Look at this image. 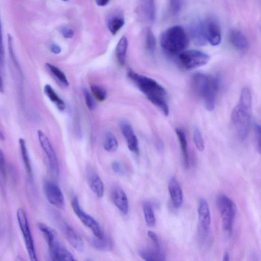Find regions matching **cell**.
Wrapping results in <instances>:
<instances>
[{
	"label": "cell",
	"instance_id": "603a6c76",
	"mask_svg": "<svg viewBox=\"0 0 261 261\" xmlns=\"http://www.w3.org/2000/svg\"><path fill=\"white\" fill-rule=\"evenodd\" d=\"M178 139L180 144L184 165L186 168L189 167V160L187 150V141L185 132L180 128H176L175 129Z\"/></svg>",
	"mask_w": 261,
	"mask_h": 261
},
{
	"label": "cell",
	"instance_id": "83f0119b",
	"mask_svg": "<svg viewBox=\"0 0 261 261\" xmlns=\"http://www.w3.org/2000/svg\"><path fill=\"white\" fill-rule=\"evenodd\" d=\"M45 66L52 75H53L61 84L65 86H68L69 85V82L65 74L60 69L49 63H46Z\"/></svg>",
	"mask_w": 261,
	"mask_h": 261
},
{
	"label": "cell",
	"instance_id": "484cf974",
	"mask_svg": "<svg viewBox=\"0 0 261 261\" xmlns=\"http://www.w3.org/2000/svg\"><path fill=\"white\" fill-rule=\"evenodd\" d=\"M124 24L123 17L119 14L111 16L108 20V28L113 35H115Z\"/></svg>",
	"mask_w": 261,
	"mask_h": 261
},
{
	"label": "cell",
	"instance_id": "ba28073f",
	"mask_svg": "<svg viewBox=\"0 0 261 261\" xmlns=\"http://www.w3.org/2000/svg\"><path fill=\"white\" fill-rule=\"evenodd\" d=\"M71 206L79 219L85 226L91 229L95 237L101 239L105 237L96 220L82 210L77 197H74L72 199Z\"/></svg>",
	"mask_w": 261,
	"mask_h": 261
},
{
	"label": "cell",
	"instance_id": "1f68e13d",
	"mask_svg": "<svg viewBox=\"0 0 261 261\" xmlns=\"http://www.w3.org/2000/svg\"><path fill=\"white\" fill-rule=\"evenodd\" d=\"M93 246L96 249L100 250H106L111 248V241L106 238L99 239L95 237L91 241Z\"/></svg>",
	"mask_w": 261,
	"mask_h": 261
},
{
	"label": "cell",
	"instance_id": "f546056e",
	"mask_svg": "<svg viewBox=\"0 0 261 261\" xmlns=\"http://www.w3.org/2000/svg\"><path fill=\"white\" fill-rule=\"evenodd\" d=\"M143 211L146 224L149 227H153L155 224V218L152 205L148 201L143 204Z\"/></svg>",
	"mask_w": 261,
	"mask_h": 261
},
{
	"label": "cell",
	"instance_id": "d6a6232c",
	"mask_svg": "<svg viewBox=\"0 0 261 261\" xmlns=\"http://www.w3.org/2000/svg\"><path fill=\"white\" fill-rule=\"evenodd\" d=\"M193 138L194 144L197 149L202 151L204 149V143L201 133L199 129L196 127L193 132Z\"/></svg>",
	"mask_w": 261,
	"mask_h": 261
},
{
	"label": "cell",
	"instance_id": "2e32d148",
	"mask_svg": "<svg viewBox=\"0 0 261 261\" xmlns=\"http://www.w3.org/2000/svg\"><path fill=\"white\" fill-rule=\"evenodd\" d=\"M87 175L89 186L98 198H101L104 193V185L98 175L91 168L88 167L87 169Z\"/></svg>",
	"mask_w": 261,
	"mask_h": 261
},
{
	"label": "cell",
	"instance_id": "f35d334b",
	"mask_svg": "<svg viewBox=\"0 0 261 261\" xmlns=\"http://www.w3.org/2000/svg\"><path fill=\"white\" fill-rule=\"evenodd\" d=\"M254 129L256 137L257 149L260 152V125L257 123L254 124Z\"/></svg>",
	"mask_w": 261,
	"mask_h": 261
},
{
	"label": "cell",
	"instance_id": "44dd1931",
	"mask_svg": "<svg viewBox=\"0 0 261 261\" xmlns=\"http://www.w3.org/2000/svg\"><path fill=\"white\" fill-rule=\"evenodd\" d=\"M141 10L144 17L149 22H153L155 18L154 0H140Z\"/></svg>",
	"mask_w": 261,
	"mask_h": 261
},
{
	"label": "cell",
	"instance_id": "6da1fadb",
	"mask_svg": "<svg viewBox=\"0 0 261 261\" xmlns=\"http://www.w3.org/2000/svg\"><path fill=\"white\" fill-rule=\"evenodd\" d=\"M127 75L150 102L160 109L165 115H169L167 91L161 85L154 80L133 70H129Z\"/></svg>",
	"mask_w": 261,
	"mask_h": 261
},
{
	"label": "cell",
	"instance_id": "5bb4252c",
	"mask_svg": "<svg viewBox=\"0 0 261 261\" xmlns=\"http://www.w3.org/2000/svg\"><path fill=\"white\" fill-rule=\"evenodd\" d=\"M111 196L115 205L123 214L128 213L129 204L125 193L119 186H114L111 191Z\"/></svg>",
	"mask_w": 261,
	"mask_h": 261
},
{
	"label": "cell",
	"instance_id": "5b68a950",
	"mask_svg": "<svg viewBox=\"0 0 261 261\" xmlns=\"http://www.w3.org/2000/svg\"><path fill=\"white\" fill-rule=\"evenodd\" d=\"M217 203L222 220V228L225 231L230 232L236 215V205L225 195H220L217 199Z\"/></svg>",
	"mask_w": 261,
	"mask_h": 261
},
{
	"label": "cell",
	"instance_id": "52a82bcc",
	"mask_svg": "<svg viewBox=\"0 0 261 261\" xmlns=\"http://www.w3.org/2000/svg\"><path fill=\"white\" fill-rule=\"evenodd\" d=\"M210 59L207 54L198 50L183 51L178 54L180 64L186 69L191 70L203 66Z\"/></svg>",
	"mask_w": 261,
	"mask_h": 261
},
{
	"label": "cell",
	"instance_id": "8992f818",
	"mask_svg": "<svg viewBox=\"0 0 261 261\" xmlns=\"http://www.w3.org/2000/svg\"><path fill=\"white\" fill-rule=\"evenodd\" d=\"M16 216L29 258L31 260L36 261L37 258L34 240L27 214L22 208H19L17 211Z\"/></svg>",
	"mask_w": 261,
	"mask_h": 261
},
{
	"label": "cell",
	"instance_id": "ac0fdd59",
	"mask_svg": "<svg viewBox=\"0 0 261 261\" xmlns=\"http://www.w3.org/2000/svg\"><path fill=\"white\" fill-rule=\"evenodd\" d=\"M168 189L174 207H179L182 203L183 197L181 187L175 177H172L169 182Z\"/></svg>",
	"mask_w": 261,
	"mask_h": 261
},
{
	"label": "cell",
	"instance_id": "ffe728a7",
	"mask_svg": "<svg viewBox=\"0 0 261 261\" xmlns=\"http://www.w3.org/2000/svg\"><path fill=\"white\" fill-rule=\"evenodd\" d=\"M139 255L146 261H162L165 260V255L161 251L160 247L155 246L154 248H146L140 249Z\"/></svg>",
	"mask_w": 261,
	"mask_h": 261
},
{
	"label": "cell",
	"instance_id": "9c48e42d",
	"mask_svg": "<svg viewBox=\"0 0 261 261\" xmlns=\"http://www.w3.org/2000/svg\"><path fill=\"white\" fill-rule=\"evenodd\" d=\"M202 22L207 42L213 46L219 45L221 40V32L217 18L213 15H208Z\"/></svg>",
	"mask_w": 261,
	"mask_h": 261
},
{
	"label": "cell",
	"instance_id": "f6af8a7d",
	"mask_svg": "<svg viewBox=\"0 0 261 261\" xmlns=\"http://www.w3.org/2000/svg\"><path fill=\"white\" fill-rule=\"evenodd\" d=\"M229 260V254L228 252H225L224 253L223 256V261H228Z\"/></svg>",
	"mask_w": 261,
	"mask_h": 261
},
{
	"label": "cell",
	"instance_id": "b9f144b4",
	"mask_svg": "<svg viewBox=\"0 0 261 261\" xmlns=\"http://www.w3.org/2000/svg\"><path fill=\"white\" fill-rule=\"evenodd\" d=\"M147 234L149 238L153 242L154 246L156 247H160L159 239L156 234L154 232L149 230L147 232Z\"/></svg>",
	"mask_w": 261,
	"mask_h": 261
},
{
	"label": "cell",
	"instance_id": "cb8c5ba5",
	"mask_svg": "<svg viewBox=\"0 0 261 261\" xmlns=\"http://www.w3.org/2000/svg\"><path fill=\"white\" fill-rule=\"evenodd\" d=\"M44 92L49 100L56 105L59 110L63 111L65 109V102L59 97L50 85H45L44 87Z\"/></svg>",
	"mask_w": 261,
	"mask_h": 261
},
{
	"label": "cell",
	"instance_id": "30bf717a",
	"mask_svg": "<svg viewBox=\"0 0 261 261\" xmlns=\"http://www.w3.org/2000/svg\"><path fill=\"white\" fill-rule=\"evenodd\" d=\"M37 135L39 143L48 159L50 169L54 174L58 175L59 172L58 161L50 141L40 130L38 131Z\"/></svg>",
	"mask_w": 261,
	"mask_h": 261
},
{
	"label": "cell",
	"instance_id": "4fadbf2b",
	"mask_svg": "<svg viewBox=\"0 0 261 261\" xmlns=\"http://www.w3.org/2000/svg\"><path fill=\"white\" fill-rule=\"evenodd\" d=\"M62 229L65 238L72 247L79 252L84 250V243L81 236L69 224L63 223Z\"/></svg>",
	"mask_w": 261,
	"mask_h": 261
},
{
	"label": "cell",
	"instance_id": "e575fe53",
	"mask_svg": "<svg viewBox=\"0 0 261 261\" xmlns=\"http://www.w3.org/2000/svg\"><path fill=\"white\" fill-rule=\"evenodd\" d=\"M83 93L88 108L90 110H94L96 107V104L91 93L85 88L83 89Z\"/></svg>",
	"mask_w": 261,
	"mask_h": 261
},
{
	"label": "cell",
	"instance_id": "7a4b0ae2",
	"mask_svg": "<svg viewBox=\"0 0 261 261\" xmlns=\"http://www.w3.org/2000/svg\"><path fill=\"white\" fill-rule=\"evenodd\" d=\"M252 112L250 89L244 87L241 90L238 103L233 108L231 118L237 133L241 140L247 137L249 130Z\"/></svg>",
	"mask_w": 261,
	"mask_h": 261
},
{
	"label": "cell",
	"instance_id": "60d3db41",
	"mask_svg": "<svg viewBox=\"0 0 261 261\" xmlns=\"http://www.w3.org/2000/svg\"><path fill=\"white\" fill-rule=\"evenodd\" d=\"M112 170L116 173L122 174L123 173V168L119 162L114 161L111 163Z\"/></svg>",
	"mask_w": 261,
	"mask_h": 261
},
{
	"label": "cell",
	"instance_id": "ab89813d",
	"mask_svg": "<svg viewBox=\"0 0 261 261\" xmlns=\"http://www.w3.org/2000/svg\"><path fill=\"white\" fill-rule=\"evenodd\" d=\"M63 36L65 38H71L74 35V31L71 28L63 26L60 29Z\"/></svg>",
	"mask_w": 261,
	"mask_h": 261
},
{
	"label": "cell",
	"instance_id": "277c9868",
	"mask_svg": "<svg viewBox=\"0 0 261 261\" xmlns=\"http://www.w3.org/2000/svg\"><path fill=\"white\" fill-rule=\"evenodd\" d=\"M160 42L165 52L175 55L183 51L187 47L189 38L184 29L176 25L164 31L160 35Z\"/></svg>",
	"mask_w": 261,
	"mask_h": 261
},
{
	"label": "cell",
	"instance_id": "836d02e7",
	"mask_svg": "<svg viewBox=\"0 0 261 261\" xmlns=\"http://www.w3.org/2000/svg\"><path fill=\"white\" fill-rule=\"evenodd\" d=\"M91 91L94 97L98 101H103L107 97V91L102 87L97 85H93L91 86Z\"/></svg>",
	"mask_w": 261,
	"mask_h": 261
},
{
	"label": "cell",
	"instance_id": "f1b7e54d",
	"mask_svg": "<svg viewBox=\"0 0 261 261\" xmlns=\"http://www.w3.org/2000/svg\"><path fill=\"white\" fill-rule=\"evenodd\" d=\"M103 146L104 149L108 152H114L116 150L118 146V143L112 133L108 132L105 134Z\"/></svg>",
	"mask_w": 261,
	"mask_h": 261
},
{
	"label": "cell",
	"instance_id": "4316f807",
	"mask_svg": "<svg viewBox=\"0 0 261 261\" xmlns=\"http://www.w3.org/2000/svg\"><path fill=\"white\" fill-rule=\"evenodd\" d=\"M127 45L128 42L126 38L122 36L118 41L116 49V57L121 65L125 64Z\"/></svg>",
	"mask_w": 261,
	"mask_h": 261
},
{
	"label": "cell",
	"instance_id": "ee69618b",
	"mask_svg": "<svg viewBox=\"0 0 261 261\" xmlns=\"http://www.w3.org/2000/svg\"><path fill=\"white\" fill-rule=\"evenodd\" d=\"M109 0H95V2L99 6H105L109 3Z\"/></svg>",
	"mask_w": 261,
	"mask_h": 261
},
{
	"label": "cell",
	"instance_id": "d4e9b609",
	"mask_svg": "<svg viewBox=\"0 0 261 261\" xmlns=\"http://www.w3.org/2000/svg\"><path fill=\"white\" fill-rule=\"evenodd\" d=\"M19 144L26 172L28 176L31 177L32 175V167L25 140L22 138H20Z\"/></svg>",
	"mask_w": 261,
	"mask_h": 261
},
{
	"label": "cell",
	"instance_id": "7402d4cb",
	"mask_svg": "<svg viewBox=\"0 0 261 261\" xmlns=\"http://www.w3.org/2000/svg\"><path fill=\"white\" fill-rule=\"evenodd\" d=\"M53 260L57 261H75L76 259L62 244L50 253Z\"/></svg>",
	"mask_w": 261,
	"mask_h": 261
},
{
	"label": "cell",
	"instance_id": "8fae6325",
	"mask_svg": "<svg viewBox=\"0 0 261 261\" xmlns=\"http://www.w3.org/2000/svg\"><path fill=\"white\" fill-rule=\"evenodd\" d=\"M44 191L48 201L54 206L64 208L65 205V199L58 185L51 180H46L44 183Z\"/></svg>",
	"mask_w": 261,
	"mask_h": 261
},
{
	"label": "cell",
	"instance_id": "7dc6e473",
	"mask_svg": "<svg viewBox=\"0 0 261 261\" xmlns=\"http://www.w3.org/2000/svg\"><path fill=\"white\" fill-rule=\"evenodd\" d=\"M62 1H65V2H66V1H69V0H62Z\"/></svg>",
	"mask_w": 261,
	"mask_h": 261
},
{
	"label": "cell",
	"instance_id": "bcb514c9",
	"mask_svg": "<svg viewBox=\"0 0 261 261\" xmlns=\"http://www.w3.org/2000/svg\"><path fill=\"white\" fill-rule=\"evenodd\" d=\"M0 139L2 140H4L5 139V136H4L2 132L0 130Z\"/></svg>",
	"mask_w": 261,
	"mask_h": 261
},
{
	"label": "cell",
	"instance_id": "4dcf8cb0",
	"mask_svg": "<svg viewBox=\"0 0 261 261\" xmlns=\"http://www.w3.org/2000/svg\"><path fill=\"white\" fill-rule=\"evenodd\" d=\"M145 45L150 53H154L156 46V40L152 31L148 28L145 31Z\"/></svg>",
	"mask_w": 261,
	"mask_h": 261
},
{
	"label": "cell",
	"instance_id": "8d00e7d4",
	"mask_svg": "<svg viewBox=\"0 0 261 261\" xmlns=\"http://www.w3.org/2000/svg\"><path fill=\"white\" fill-rule=\"evenodd\" d=\"M182 6V0H170V7L172 13L176 14L180 11Z\"/></svg>",
	"mask_w": 261,
	"mask_h": 261
},
{
	"label": "cell",
	"instance_id": "d6986e66",
	"mask_svg": "<svg viewBox=\"0 0 261 261\" xmlns=\"http://www.w3.org/2000/svg\"><path fill=\"white\" fill-rule=\"evenodd\" d=\"M228 38L232 46L238 50H245L248 47L246 37L238 29H231L229 32Z\"/></svg>",
	"mask_w": 261,
	"mask_h": 261
},
{
	"label": "cell",
	"instance_id": "3957f363",
	"mask_svg": "<svg viewBox=\"0 0 261 261\" xmlns=\"http://www.w3.org/2000/svg\"><path fill=\"white\" fill-rule=\"evenodd\" d=\"M195 91L202 100L206 109L213 111L216 105V98L219 87V79L203 73L194 74L192 77Z\"/></svg>",
	"mask_w": 261,
	"mask_h": 261
},
{
	"label": "cell",
	"instance_id": "9a60e30c",
	"mask_svg": "<svg viewBox=\"0 0 261 261\" xmlns=\"http://www.w3.org/2000/svg\"><path fill=\"white\" fill-rule=\"evenodd\" d=\"M198 220L203 231L207 232L211 223V215L209 206L206 201L201 198L199 200L198 208Z\"/></svg>",
	"mask_w": 261,
	"mask_h": 261
},
{
	"label": "cell",
	"instance_id": "e0dca14e",
	"mask_svg": "<svg viewBox=\"0 0 261 261\" xmlns=\"http://www.w3.org/2000/svg\"><path fill=\"white\" fill-rule=\"evenodd\" d=\"M190 33L193 41L196 45L203 46L207 43L204 35L202 20H197L191 23Z\"/></svg>",
	"mask_w": 261,
	"mask_h": 261
},
{
	"label": "cell",
	"instance_id": "7bdbcfd3",
	"mask_svg": "<svg viewBox=\"0 0 261 261\" xmlns=\"http://www.w3.org/2000/svg\"><path fill=\"white\" fill-rule=\"evenodd\" d=\"M50 49L55 54H58L61 51V48L56 43H52L50 46Z\"/></svg>",
	"mask_w": 261,
	"mask_h": 261
},
{
	"label": "cell",
	"instance_id": "d590c367",
	"mask_svg": "<svg viewBox=\"0 0 261 261\" xmlns=\"http://www.w3.org/2000/svg\"><path fill=\"white\" fill-rule=\"evenodd\" d=\"M0 175L3 178L6 176V164L4 152L0 147Z\"/></svg>",
	"mask_w": 261,
	"mask_h": 261
},
{
	"label": "cell",
	"instance_id": "74e56055",
	"mask_svg": "<svg viewBox=\"0 0 261 261\" xmlns=\"http://www.w3.org/2000/svg\"><path fill=\"white\" fill-rule=\"evenodd\" d=\"M4 60V47L3 39L2 27L0 17V65L3 66Z\"/></svg>",
	"mask_w": 261,
	"mask_h": 261
},
{
	"label": "cell",
	"instance_id": "7c38bea8",
	"mask_svg": "<svg viewBox=\"0 0 261 261\" xmlns=\"http://www.w3.org/2000/svg\"><path fill=\"white\" fill-rule=\"evenodd\" d=\"M120 126L121 133L126 141L129 150L135 153H138V140L134 134L131 125L126 121H122Z\"/></svg>",
	"mask_w": 261,
	"mask_h": 261
}]
</instances>
